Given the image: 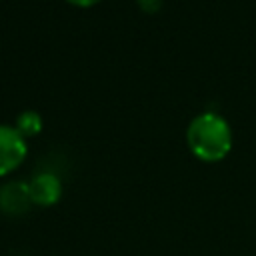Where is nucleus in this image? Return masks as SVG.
<instances>
[{
    "label": "nucleus",
    "mask_w": 256,
    "mask_h": 256,
    "mask_svg": "<svg viewBox=\"0 0 256 256\" xmlns=\"http://www.w3.org/2000/svg\"><path fill=\"white\" fill-rule=\"evenodd\" d=\"M186 144L202 162H220L232 150V128L218 112L194 116L186 128Z\"/></svg>",
    "instance_id": "1"
},
{
    "label": "nucleus",
    "mask_w": 256,
    "mask_h": 256,
    "mask_svg": "<svg viewBox=\"0 0 256 256\" xmlns=\"http://www.w3.org/2000/svg\"><path fill=\"white\" fill-rule=\"evenodd\" d=\"M28 154L26 138L8 124H0V176L12 174L22 166Z\"/></svg>",
    "instance_id": "2"
},
{
    "label": "nucleus",
    "mask_w": 256,
    "mask_h": 256,
    "mask_svg": "<svg viewBox=\"0 0 256 256\" xmlns=\"http://www.w3.org/2000/svg\"><path fill=\"white\" fill-rule=\"evenodd\" d=\"M28 194L36 206H54L62 198V182L52 172H40L28 182Z\"/></svg>",
    "instance_id": "3"
},
{
    "label": "nucleus",
    "mask_w": 256,
    "mask_h": 256,
    "mask_svg": "<svg viewBox=\"0 0 256 256\" xmlns=\"http://www.w3.org/2000/svg\"><path fill=\"white\" fill-rule=\"evenodd\" d=\"M32 200L28 194V182H6L4 186H0V210L4 214L16 216L22 214L30 208Z\"/></svg>",
    "instance_id": "4"
},
{
    "label": "nucleus",
    "mask_w": 256,
    "mask_h": 256,
    "mask_svg": "<svg viewBox=\"0 0 256 256\" xmlns=\"http://www.w3.org/2000/svg\"><path fill=\"white\" fill-rule=\"evenodd\" d=\"M24 138H32L36 134L42 132V118L36 110H24L18 114L16 118V126H14Z\"/></svg>",
    "instance_id": "5"
},
{
    "label": "nucleus",
    "mask_w": 256,
    "mask_h": 256,
    "mask_svg": "<svg viewBox=\"0 0 256 256\" xmlns=\"http://www.w3.org/2000/svg\"><path fill=\"white\" fill-rule=\"evenodd\" d=\"M136 2H138V6H140L146 14H154V12H158L160 6H162V0H136Z\"/></svg>",
    "instance_id": "6"
},
{
    "label": "nucleus",
    "mask_w": 256,
    "mask_h": 256,
    "mask_svg": "<svg viewBox=\"0 0 256 256\" xmlns=\"http://www.w3.org/2000/svg\"><path fill=\"white\" fill-rule=\"evenodd\" d=\"M66 2L72 4V6H78V8H90V6L98 4L100 0H66Z\"/></svg>",
    "instance_id": "7"
}]
</instances>
